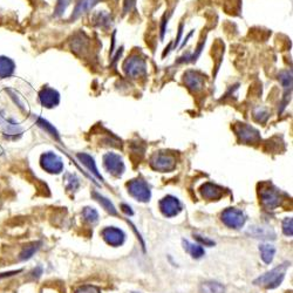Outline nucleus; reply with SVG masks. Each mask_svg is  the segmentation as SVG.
<instances>
[{"mask_svg": "<svg viewBox=\"0 0 293 293\" xmlns=\"http://www.w3.org/2000/svg\"><path fill=\"white\" fill-rule=\"evenodd\" d=\"M74 293H101L99 287L94 285H83L75 289Z\"/></svg>", "mask_w": 293, "mask_h": 293, "instance_id": "27", "label": "nucleus"}, {"mask_svg": "<svg viewBox=\"0 0 293 293\" xmlns=\"http://www.w3.org/2000/svg\"><path fill=\"white\" fill-rule=\"evenodd\" d=\"M39 100L40 103L46 108H53L58 106L60 102V94L53 88L50 87H45L40 90L39 93Z\"/></svg>", "mask_w": 293, "mask_h": 293, "instance_id": "11", "label": "nucleus"}, {"mask_svg": "<svg viewBox=\"0 0 293 293\" xmlns=\"http://www.w3.org/2000/svg\"><path fill=\"white\" fill-rule=\"evenodd\" d=\"M102 238L107 244H109L110 246H121L125 240V235L122 230L114 228V226H108L104 228L101 232Z\"/></svg>", "mask_w": 293, "mask_h": 293, "instance_id": "9", "label": "nucleus"}, {"mask_svg": "<svg viewBox=\"0 0 293 293\" xmlns=\"http://www.w3.org/2000/svg\"><path fill=\"white\" fill-rule=\"evenodd\" d=\"M38 245H39V244H33V245L27 246L23 253V259H29L30 257H32L33 253L36 252L38 249H39V246Z\"/></svg>", "mask_w": 293, "mask_h": 293, "instance_id": "28", "label": "nucleus"}, {"mask_svg": "<svg viewBox=\"0 0 293 293\" xmlns=\"http://www.w3.org/2000/svg\"><path fill=\"white\" fill-rule=\"evenodd\" d=\"M182 27L183 26H181L180 27V31H179V37H177V39H176V43H175V47L179 45V43L181 41V37H182Z\"/></svg>", "mask_w": 293, "mask_h": 293, "instance_id": "33", "label": "nucleus"}, {"mask_svg": "<svg viewBox=\"0 0 293 293\" xmlns=\"http://www.w3.org/2000/svg\"><path fill=\"white\" fill-rule=\"evenodd\" d=\"M78 159L80 160V162H81L82 165L85 166L86 168L93 174L94 176L97 177V179L101 180V181H103L102 176H101V174L99 173V170H97V168H96V163H95V161H94V159L92 158V156L88 155V154H78Z\"/></svg>", "mask_w": 293, "mask_h": 293, "instance_id": "17", "label": "nucleus"}, {"mask_svg": "<svg viewBox=\"0 0 293 293\" xmlns=\"http://www.w3.org/2000/svg\"><path fill=\"white\" fill-rule=\"evenodd\" d=\"M0 130H3L4 135L6 136H13V137H16L17 135L22 134L23 128L18 123H16V122L8 121L0 114Z\"/></svg>", "mask_w": 293, "mask_h": 293, "instance_id": "14", "label": "nucleus"}, {"mask_svg": "<svg viewBox=\"0 0 293 293\" xmlns=\"http://www.w3.org/2000/svg\"><path fill=\"white\" fill-rule=\"evenodd\" d=\"M37 124L39 125L40 128H43L44 130L47 132V134H50L52 137H54L55 139H59V134H58L57 129H55L53 125L50 123V122L45 120V118L37 117Z\"/></svg>", "mask_w": 293, "mask_h": 293, "instance_id": "22", "label": "nucleus"}, {"mask_svg": "<svg viewBox=\"0 0 293 293\" xmlns=\"http://www.w3.org/2000/svg\"><path fill=\"white\" fill-rule=\"evenodd\" d=\"M183 245L184 249L187 250V252L190 253V256L193 258L198 259V258H202L204 256V249L200 244H193L188 242V240H183Z\"/></svg>", "mask_w": 293, "mask_h": 293, "instance_id": "20", "label": "nucleus"}, {"mask_svg": "<svg viewBox=\"0 0 293 293\" xmlns=\"http://www.w3.org/2000/svg\"><path fill=\"white\" fill-rule=\"evenodd\" d=\"M72 0H58L57 6H55V11H54V16L55 17H60L65 13L66 9L68 8L69 4H71Z\"/></svg>", "mask_w": 293, "mask_h": 293, "instance_id": "25", "label": "nucleus"}, {"mask_svg": "<svg viewBox=\"0 0 293 293\" xmlns=\"http://www.w3.org/2000/svg\"><path fill=\"white\" fill-rule=\"evenodd\" d=\"M201 195L202 197L205 198L208 201H218L224 196V189L222 187L217 186L214 183H205L201 187Z\"/></svg>", "mask_w": 293, "mask_h": 293, "instance_id": "12", "label": "nucleus"}, {"mask_svg": "<svg viewBox=\"0 0 293 293\" xmlns=\"http://www.w3.org/2000/svg\"><path fill=\"white\" fill-rule=\"evenodd\" d=\"M151 166L154 170L167 173L176 168V160L173 155L166 153H159L151 159Z\"/></svg>", "mask_w": 293, "mask_h": 293, "instance_id": "5", "label": "nucleus"}, {"mask_svg": "<svg viewBox=\"0 0 293 293\" xmlns=\"http://www.w3.org/2000/svg\"><path fill=\"white\" fill-rule=\"evenodd\" d=\"M259 251L261 260H263L265 264H271L275 254V247L273 245H271V244H261L259 246Z\"/></svg>", "mask_w": 293, "mask_h": 293, "instance_id": "19", "label": "nucleus"}, {"mask_svg": "<svg viewBox=\"0 0 293 293\" xmlns=\"http://www.w3.org/2000/svg\"><path fill=\"white\" fill-rule=\"evenodd\" d=\"M237 135H238L240 141L245 143H254L259 139V132L247 124L239 125L237 129Z\"/></svg>", "mask_w": 293, "mask_h": 293, "instance_id": "13", "label": "nucleus"}, {"mask_svg": "<svg viewBox=\"0 0 293 293\" xmlns=\"http://www.w3.org/2000/svg\"><path fill=\"white\" fill-rule=\"evenodd\" d=\"M99 2H101V0H88V9L94 8Z\"/></svg>", "mask_w": 293, "mask_h": 293, "instance_id": "32", "label": "nucleus"}, {"mask_svg": "<svg viewBox=\"0 0 293 293\" xmlns=\"http://www.w3.org/2000/svg\"><path fill=\"white\" fill-rule=\"evenodd\" d=\"M16 71V64L12 59L2 55L0 57V79H6L13 75Z\"/></svg>", "mask_w": 293, "mask_h": 293, "instance_id": "16", "label": "nucleus"}, {"mask_svg": "<svg viewBox=\"0 0 293 293\" xmlns=\"http://www.w3.org/2000/svg\"><path fill=\"white\" fill-rule=\"evenodd\" d=\"M87 9H88V0H80L79 4L76 5V8H75V10H74V12H73V15H72V20L78 19L79 17L81 16L82 13L86 11Z\"/></svg>", "mask_w": 293, "mask_h": 293, "instance_id": "24", "label": "nucleus"}, {"mask_svg": "<svg viewBox=\"0 0 293 293\" xmlns=\"http://www.w3.org/2000/svg\"><path fill=\"white\" fill-rule=\"evenodd\" d=\"M40 165L41 168L51 174H60L64 170V162H62V160L52 152H48L46 154L41 155Z\"/></svg>", "mask_w": 293, "mask_h": 293, "instance_id": "6", "label": "nucleus"}, {"mask_svg": "<svg viewBox=\"0 0 293 293\" xmlns=\"http://www.w3.org/2000/svg\"><path fill=\"white\" fill-rule=\"evenodd\" d=\"M128 193L135 198L136 201L139 202H148L152 197V191L149 188L148 183L141 179L131 180L127 184Z\"/></svg>", "mask_w": 293, "mask_h": 293, "instance_id": "3", "label": "nucleus"}, {"mask_svg": "<svg viewBox=\"0 0 293 293\" xmlns=\"http://www.w3.org/2000/svg\"><path fill=\"white\" fill-rule=\"evenodd\" d=\"M196 237V239L198 240V242L200 243H202V244H204V245H214V242H212V240H210V239H207V238H202L201 236H195Z\"/></svg>", "mask_w": 293, "mask_h": 293, "instance_id": "30", "label": "nucleus"}, {"mask_svg": "<svg viewBox=\"0 0 293 293\" xmlns=\"http://www.w3.org/2000/svg\"><path fill=\"white\" fill-rule=\"evenodd\" d=\"M287 265L288 264H282L279 265L277 267H274L273 270L268 271L263 275H260V277H258L256 280L253 281V284L261 286V287H265L267 289L278 287V286L282 282V280H284L286 270H287Z\"/></svg>", "mask_w": 293, "mask_h": 293, "instance_id": "1", "label": "nucleus"}, {"mask_svg": "<svg viewBox=\"0 0 293 293\" xmlns=\"http://www.w3.org/2000/svg\"><path fill=\"white\" fill-rule=\"evenodd\" d=\"M259 198L263 208L268 211L277 209L281 204L282 201L280 191L275 189L274 187H272L271 184L270 186L267 184V186L261 187V189L259 190Z\"/></svg>", "mask_w": 293, "mask_h": 293, "instance_id": "2", "label": "nucleus"}, {"mask_svg": "<svg viewBox=\"0 0 293 293\" xmlns=\"http://www.w3.org/2000/svg\"><path fill=\"white\" fill-rule=\"evenodd\" d=\"M160 210L166 217H175L182 211V204H181L179 198L166 196L160 201Z\"/></svg>", "mask_w": 293, "mask_h": 293, "instance_id": "8", "label": "nucleus"}, {"mask_svg": "<svg viewBox=\"0 0 293 293\" xmlns=\"http://www.w3.org/2000/svg\"><path fill=\"white\" fill-rule=\"evenodd\" d=\"M201 293H224L225 287L218 281H204L200 287Z\"/></svg>", "mask_w": 293, "mask_h": 293, "instance_id": "18", "label": "nucleus"}, {"mask_svg": "<svg viewBox=\"0 0 293 293\" xmlns=\"http://www.w3.org/2000/svg\"><path fill=\"white\" fill-rule=\"evenodd\" d=\"M184 82L187 83V86L189 87L190 89L197 92V90L202 89V87H203L204 79L200 73L189 71V72H187L186 75H184Z\"/></svg>", "mask_w": 293, "mask_h": 293, "instance_id": "15", "label": "nucleus"}, {"mask_svg": "<svg viewBox=\"0 0 293 293\" xmlns=\"http://www.w3.org/2000/svg\"><path fill=\"white\" fill-rule=\"evenodd\" d=\"M93 196H94V198H95V200L99 202V203L102 205V207L106 209V211L107 212H109L110 215H116L117 212H116V209H115V207L113 205V203H111V202L108 200V198H106V197H103L102 195H100V194H97V193H93Z\"/></svg>", "mask_w": 293, "mask_h": 293, "instance_id": "21", "label": "nucleus"}, {"mask_svg": "<svg viewBox=\"0 0 293 293\" xmlns=\"http://www.w3.org/2000/svg\"><path fill=\"white\" fill-rule=\"evenodd\" d=\"M124 72L125 74L132 79L138 78L139 75H142L145 72L144 60L138 57H132L128 59L124 64Z\"/></svg>", "mask_w": 293, "mask_h": 293, "instance_id": "10", "label": "nucleus"}, {"mask_svg": "<svg viewBox=\"0 0 293 293\" xmlns=\"http://www.w3.org/2000/svg\"><path fill=\"white\" fill-rule=\"evenodd\" d=\"M103 166L107 172L114 176H121L124 173L123 160L115 153H108L103 156Z\"/></svg>", "mask_w": 293, "mask_h": 293, "instance_id": "7", "label": "nucleus"}, {"mask_svg": "<svg viewBox=\"0 0 293 293\" xmlns=\"http://www.w3.org/2000/svg\"><path fill=\"white\" fill-rule=\"evenodd\" d=\"M82 216L87 222L90 223V224H95V223L99 221V214H97V211L94 208L86 207L82 211Z\"/></svg>", "mask_w": 293, "mask_h": 293, "instance_id": "23", "label": "nucleus"}, {"mask_svg": "<svg viewBox=\"0 0 293 293\" xmlns=\"http://www.w3.org/2000/svg\"><path fill=\"white\" fill-rule=\"evenodd\" d=\"M222 222L231 229H240L245 224L246 217L242 210L236 208H228L222 212Z\"/></svg>", "mask_w": 293, "mask_h": 293, "instance_id": "4", "label": "nucleus"}, {"mask_svg": "<svg viewBox=\"0 0 293 293\" xmlns=\"http://www.w3.org/2000/svg\"><path fill=\"white\" fill-rule=\"evenodd\" d=\"M69 177H71V180H68L69 181V186H67V188L69 190H76L79 188V184H80V182H79V180H78V177L76 176H74V175H69Z\"/></svg>", "mask_w": 293, "mask_h": 293, "instance_id": "29", "label": "nucleus"}, {"mask_svg": "<svg viewBox=\"0 0 293 293\" xmlns=\"http://www.w3.org/2000/svg\"><path fill=\"white\" fill-rule=\"evenodd\" d=\"M121 208H122V211H123L125 215L131 216L132 214H134V212H132V210H131V208L129 207V205H127V204H122Z\"/></svg>", "mask_w": 293, "mask_h": 293, "instance_id": "31", "label": "nucleus"}, {"mask_svg": "<svg viewBox=\"0 0 293 293\" xmlns=\"http://www.w3.org/2000/svg\"><path fill=\"white\" fill-rule=\"evenodd\" d=\"M134 293H135V292H134Z\"/></svg>", "mask_w": 293, "mask_h": 293, "instance_id": "34", "label": "nucleus"}, {"mask_svg": "<svg viewBox=\"0 0 293 293\" xmlns=\"http://www.w3.org/2000/svg\"><path fill=\"white\" fill-rule=\"evenodd\" d=\"M282 232L285 236L292 237L293 235V219L292 217H287L282 221Z\"/></svg>", "mask_w": 293, "mask_h": 293, "instance_id": "26", "label": "nucleus"}]
</instances>
